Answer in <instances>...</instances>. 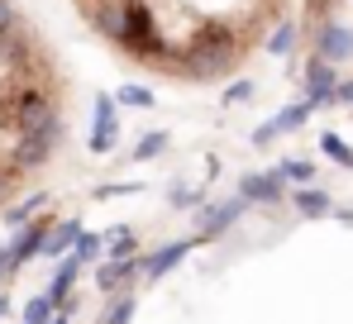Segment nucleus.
I'll list each match as a JSON object with an SVG mask.
<instances>
[{"instance_id": "nucleus-1", "label": "nucleus", "mask_w": 353, "mask_h": 324, "mask_svg": "<svg viewBox=\"0 0 353 324\" xmlns=\"http://www.w3.org/2000/svg\"><path fill=\"white\" fill-rule=\"evenodd\" d=\"M72 5L134 67L196 86L234 77L248 48L287 10V0H72Z\"/></svg>"}, {"instance_id": "nucleus-2", "label": "nucleus", "mask_w": 353, "mask_h": 324, "mask_svg": "<svg viewBox=\"0 0 353 324\" xmlns=\"http://www.w3.org/2000/svg\"><path fill=\"white\" fill-rule=\"evenodd\" d=\"M62 143V72L14 0H0V210Z\"/></svg>"}, {"instance_id": "nucleus-3", "label": "nucleus", "mask_w": 353, "mask_h": 324, "mask_svg": "<svg viewBox=\"0 0 353 324\" xmlns=\"http://www.w3.org/2000/svg\"><path fill=\"white\" fill-rule=\"evenodd\" d=\"M310 57H320V62H330V67L349 62V57H353V29H349V24H339V19L320 24L315 39H310Z\"/></svg>"}, {"instance_id": "nucleus-4", "label": "nucleus", "mask_w": 353, "mask_h": 324, "mask_svg": "<svg viewBox=\"0 0 353 324\" xmlns=\"http://www.w3.org/2000/svg\"><path fill=\"white\" fill-rule=\"evenodd\" d=\"M334 86H339V67L310 57L305 62V105L315 110V105H325V101H334Z\"/></svg>"}, {"instance_id": "nucleus-5", "label": "nucleus", "mask_w": 353, "mask_h": 324, "mask_svg": "<svg viewBox=\"0 0 353 324\" xmlns=\"http://www.w3.org/2000/svg\"><path fill=\"white\" fill-rule=\"evenodd\" d=\"M115 139V101L110 96H96V134H91V153H105Z\"/></svg>"}, {"instance_id": "nucleus-6", "label": "nucleus", "mask_w": 353, "mask_h": 324, "mask_svg": "<svg viewBox=\"0 0 353 324\" xmlns=\"http://www.w3.org/2000/svg\"><path fill=\"white\" fill-rule=\"evenodd\" d=\"M77 272H81V263H77V258H67V263L58 267V276H53V286L43 291V301H48V305H62V301H67V291H72Z\"/></svg>"}, {"instance_id": "nucleus-7", "label": "nucleus", "mask_w": 353, "mask_h": 324, "mask_svg": "<svg viewBox=\"0 0 353 324\" xmlns=\"http://www.w3.org/2000/svg\"><path fill=\"white\" fill-rule=\"evenodd\" d=\"M191 243H196V239H181V243H168L163 253H153V258L143 263V272H148V276H163V272L172 267L176 258H186V253H191Z\"/></svg>"}, {"instance_id": "nucleus-8", "label": "nucleus", "mask_w": 353, "mask_h": 324, "mask_svg": "<svg viewBox=\"0 0 353 324\" xmlns=\"http://www.w3.org/2000/svg\"><path fill=\"white\" fill-rule=\"evenodd\" d=\"M296 34H301V29H296L292 19H277V24H272V29H268V39H263V43H268V53H292L296 48Z\"/></svg>"}, {"instance_id": "nucleus-9", "label": "nucleus", "mask_w": 353, "mask_h": 324, "mask_svg": "<svg viewBox=\"0 0 353 324\" xmlns=\"http://www.w3.org/2000/svg\"><path fill=\"white\" fill-rule=\"evenodd\" d=\"M243 191H248V201H277V196H282V172H272V176H248Z\"/></svg>"}, {"instance_id": "nucleus-10", "label": "nucleus", "mask_w": 353, "mask_h": 324, "mask_svg": "<svg viewBox=\"0 0 353 324\" xmlns=\"http://www.w3.org/2000/svg\"><path fill=\"white\" fill-rule=\"evenodd\" d=\"M296 205H301V215H325V210H330V201H325L320 191H301Z\"/></svg>"}, {"instance_id": "nucleus-11", "label": "nucleus", "mask_w": 353, "mask_h": 324, "mask_svg": "<svg viewBox=\"0 0 353 324\" xmlns=\"http://www.w3.org/2000/svg\"><path fill=\"white\" fill-rule=\"evenodd\" d=\"M320 143H325V153H330L334 162H344V167H353V153L344 148V139H339V134H325Z\"/></svg>"}, {"instance_id": "nucleus-12", "label": "nucleus", "mask_w": 353, "mask_h": 324, "mask_svg": "<svg viewBox=\"0 0 353 324\" xmlns=\"http://www.w3.org/2000/svg\"><path fill=\"white\" fill-rule=\"evenodd\" d=\"M72 258H77L81 267H86V263H96V258H101V239H96V234H86V239L77 243V253H72Z\"/></svg>"}, {"instance_id": "nucleus-13", "label": "nucleus", "mask_w": 353, "mask_h": 324, "mask_svg": "<svg viewBox=\"0 0 353 324\" xmlns=\"http://www.w3.org/2000/svg\"><path fill=\"white\" fill-rule=\"evenodd\" d=\"M119 105H153V96H148L143 86H124V91H119Z\"/></svg>"}, {"instance_id": "nucleus-14", "label": "nucleus", "mask_w": 353, "mask_h": 324, "mask_svg": "<svg viewBox=\"0 0 353 324\" xmlns=\"http://www.w3.org/2000/svg\"><path fill=\"white\" fill-rule=\"evenodd\" d=\"M163 143H168V139H163V134H148V139H143V143H139V158H153V153H158V148H163Z\"/></svg>"}, {"instance_id": "nucleus-15", "label": "nucleus", "mask_w": 353, "mask_h": 324, "mask_svg": "<svg viewBox=\"0 0 353 324\" xmlns=\"http://www.w3.org/2000/svg\"><path fill=\"white\" fill-rule=\"evenodd\" d=\"M334 101L353 105V77H339V86H334Z\"/></svg>"}]
</instances>
